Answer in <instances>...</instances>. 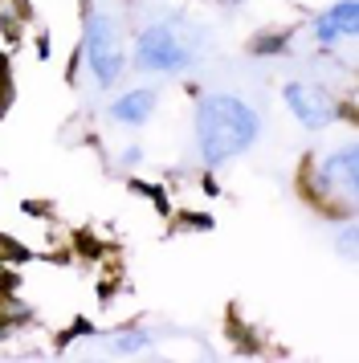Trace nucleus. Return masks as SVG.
<instances>
[{"instance_id":"nucleus-1","label":"nucleus","mask_w":359,"mask_h":363,"mask_svg":"<svg viewBox=\"0 0 359 363\" xmlns=\"http://www.w3.org/2000/svg\"><path fill=\"white\" fill-rule=\"evenodd\" d=\"M261 118L241 94H200L196 102V151L209 167L237 160L258 143Z\"/></svg>"},{"instance_id":"nucleus-2","label":"nucleus","mask_w":359,"mask_h":363,"mask_svg":"<svg viewBox=\"0 0 359 363\" xmlns=\"http://www.w3.org/2000/svg\"><path fill=\"white\" fill-rule=\"evenodd\" d=\"M200 57V29L188 17H167L143 25L135 41V69L143 74H184Z\"/></svg>"},{"instance_id":"nucleus-3","label":"nucleus","mask_w":359,"mask_h":363,"mask_svg":"<svg viewBox=\"0 0 359 363\" xmlns=\"http://www.w3.org/2000/svg\"><path fill=\"white\" fill-rule=\"evenodd\" d=\"M355 192H359V151L351 143L319 155L314 167L306 172V196L323 208H351Z\"/></svg>"},{"instance_id":"nucleus-4","label":"nucleus","mask_w":359,"mask_h":363,"mask_svg":"<svg viewBox=\"0 0 359 363\" xmlns=\"http://www.w3.org/2000/svg\"><path fill=\"white\" fill-rule=\"evenodd\" d=\"M82 57L94 74L98 86H114L127 69V50H123V33L118 21L106 9H90L86 13V37H82Z\"/></svg>"},{"instance_id":"nucleus-5","label":"nucleus","mask_w":359,"mask_h":363,"mask_svg":"<svg viewBox=\"0 0 359 363\" xmlns=\"http://www.w3.org/2000/svg\"><path fill=\"white\" fill-rule=\"evenodd\" d=\"M282 99L290 106V115L306 127V131H323L335 123V99L326 94L323 86L314 82H286L282 86Z\"/></svg>"},{"instance_id":"nucleus-6","label":"nucleus","mask_w":359,"mask_h":363,"mask_svg":"<svg viewBox=\"0 0 359 363\" xmlns=\"http://www.w3.org/2000/svg\"><path fill=\"white\" fill-rule=\"evenodd\" d=\"M359 29V13H355V0H339V4H331L326 13L314 17V41L319 45H335L339 37H355Z\"/></svg>"},{"instance_id":"nucleus-7","label":"nucleus","mask_w":359,"mask_h":363,"mask_svg":"<svg viewBox=\"0 0 359 363\" xmlns=\"http://www.w3.org/2000/svg\"><path fill=\"white\" fill-rule=\"evenodd\" d=\"M155 90H147V86H139V90H127V94H118V99L111 102V123H123V127H143L147 118L155 115Z\"/></svg>"},{"instance_id":"nucleus-8","label":"nucleus","mask_w":359,"mask_h":363,"mask_svg":"<svg viewBox=\"0 0 359 363\" xmlns=\"http://www.w3.org/2000/svg\"><path fill=\"white\" fill-rule=\"evenodd\" d=\"M290 45V29H274V33H258L249 41V53L253 57H277V53H286Z\"/></svg>"},{"instance_id":"nucleus-9","label":"nucleus","mask_w":359,"mask_h":363,"mask_svg":"<svg viewBox=\"0 0 359 363\" xmlns=\"http://www.w3.org/2000/svg\"><path fill=\"white\" fill-rule=\"evenodd\" d=\"M147 347H151V335H147V330H118V335H114L111 339V351L114 355H139V351H147Z\"/></svg>"},{"instance_id":"nucleus-10","label":"nucleus","mask_w":359,"mask_h":363,"mask_svg":"<svg viewBox=\"0 0 359 363\" xmlns=\"http://www.w3.org/2000/svg\"><path fill=\"white\" fill-rule=\"evenodd\" d=\"M339 249H343V253H347V257H351V253H355V233H351V229L343 233V241H339Z\"/></svg>"},{"instance_id":"nucleus-11","label":"nucleus","mask_w":359,"mask_h":363,"mask_svg":"<svg viewBox=\"0 0 359 363\" xmlns=\"http://www.w3.org/2000/svg\"><path fill=\"white\" fill-rule=\"evenodd\" d=\"M123 160H127V164H139V160H143V151H139V147H127V151H123Z\"/></svg>"},{"instance_id":"nucleus-12","label":"nucleus","mask_w":359,"mask_h":363,"mask_svg":"<svg viewBox=\"0 0 359 363\" xmlns=\"http://www.w3.org/2000/svg\"><path fill=\"white\" fill-rule=\"evenodd\" d=\"M0 102H4V82H0Z\"/></svg>"},{"instance_id":"nucleus-13","label":"nucleus","mask_w":359,"mask_h":363,"mask_svg":"<svg viewBox=\"0 0 359 363\" xmlns=\"http://www.w3.org/2000/svg\"><path fill=\"white\" fill-rule=\"evenodd\" d=\"M233 4H237V0H233Z\"/></svg>"}]
</instances>
